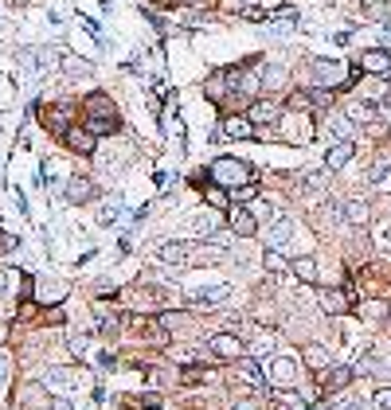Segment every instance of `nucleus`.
<instances>
[{"label": "nucleus", "mask_w": 391, "mask_h": 410, "mask_svg": "<svg viewBox=\"0 0 391 410\" xmlns=\"http://www.w3.org/2000/svg\"><path fill=\"white\" fill-rule=\"evenodd\" d=\"M211 184H223L227 192L231 188H239V184H251V180H258V172L246 164V160H235V157H220L215 164H211Z\"/></svg>", "instance_id": "1"}, {"label": "nucleus", "mask_w": 391, "mask_h": 410, "mask_svg": "<svg viewBox=\"0 0 391 410\" xmlns=\"http://www.w3.org/2000/svg\"><path fill=\"white\" fill-rule=\"evenodd\" d=\"M278 125H282V137H286L290 145H309L313 133H317V125H313L309 114H290V109L278 118Z\"/></svg>", "instance_id": "2"}, {"label": "nucleus", "mask_w": 391, "mask_h": 410, "mask_svg": "<svg viewBox=\"0 0 391 410\" xmlns=\"http://www.w3.org/2000/svg\"><path fill=\"white\" fill-rule=\"evenodd\" d=\"M227 227L235 230V239H255V235H258V219H255L251 207L231 204V207H227Z\"/></svg>", "instance_id": "3"}, {"label": "nucleus", "mask_w": 391, "mask_h": 410, "mask_svg": "<svg viewBox=\"0 0 391 410\" xmlns=\"http://www.w3.org/2000/svg\"><path fill=\"white\" fill-rule=\"evenodd\" d=\"M220 133L227 137V141H255L258 125L246 118V114H227V118L220 121Z\"/></svg>", "instance_id": "4"}, {"label": "nucleus", "mask_w": 391, "mask_h": 410, "mask_svg": "<svg viewBox=\"0 0 391 410\" xmlns=\"http://www.w3.org/2000/svg\"><path fill=\"white\" fill-rule=\"evenodd\" d=\"M290 239H293V219H286V215H278L266 227V235H262L266 250H286V246H290Z\"/></svg>", "instance_id": "5"}, {"label": "nucleus", "mask_w": 391, "mask_h": 410, "mask_svg": "<svg viewBox=\"0 0 391 410\" xmlns=\"http://www.w3.org/2000/svg\"><path fill=\"white\" fill-rule=\"evenodd\" d=\"M246 118L255 121V125H274V121L282 118V109H278V102L266 94V98H255V102L246 106Z\"/></svg>", "instance_id": "6"}, {"label": "nucleus", "mask_w": 391, "mask_h": 410, "mask_svg": "<svg viewBox=\"0 0 391 410\" xmlns=\"http://www.w3.org/2000/svg\"><path fill=\"white\" fill-rule=\"evenodd\" d=\"M74 114H78V106H71V102H63V106H55V109H47V114H43V125H47V129L55 133V137H63V133L71 129Z\"/></svg>", "instance_id": "7"}, {"label": "nucleus", "mask_w": 391, "mask_h": 410, "mask_svg": "<svg viewBox=\"0 0 391 410\" xmlns=\"http://www.w3.org/2000/svg\"><path fill=\"white\" fill-rule=\"evenodd\" d=\"M208 348L220 356V360H239L243 356V340L235 336V332H215V336L208 340Z\"/></svg>", "instance_id": "8"}, {"label": "nucleus", "mask_w": 391, "mask_h": 410, "mask_svg": "<svg viewBox=\"0 0 391 410\" xmlns=\"http://www.w3.org/2000/svg\"><path fill=\"white\" fill-rule=\"evenodd\" d=\"M235 375H243L255 391H270L266 371H262V360H243V356H239V360H235Z\"/></svg>", "instance_id": "9"}, {"label": "nucleus", "mask_w": 391, "mask_h": 410, "mask_svg": "<svg viewBox=\"0 0 391 410\" xmlns=\"http://www.w3.org/2000/svg\"><path fill=\"white\" fill-rule=\"evenodd\" d=\"M63 141H67V149H71V153H78V157H90V153H94V141H98V137L86 129V125H83V129H78V125H71V129L63 133Z\"/></svg>", "instance_id": "10"}, {"label": "nucleus", "mask_w": 391, "mask_h": 410, "mask_svg": "<svg viewBox=\"0 0 391 410\" xmlns=\"http://www.w3.org/2000/svg\"><path fill=\"white\" fill-rule=\"evenodd\" d=\"M196 254H200V246H192V242H165V246H160V262L184 266V262H192Z\"/></svg>", "instance_id": "11"}, {"label": "nucleus", "mask_w": 391, "mask_h": 410, "mask_svg": "<svg viewBox=\"0 0 391 410\" xmlns=\"http://www.w3.org/2000/svg\"><path fill=\"white\" fill-rule=\"evenodd\" d=\"M352 157H356V141H352V137H348V141H337V145L325 153V169H329V172H341Z\"/></svg>", "instance_id": "12"}, {"label": "nucleus", "mask_w": 391, "mask_h": 410, "mask_svg": "<svg viewBox=\"0 0 391 410\" xmlns=\"http://www.w3.org/2000/svg\"><path fill=\"white\" fill-rule=\"evenodd\" d=\"M83 109H86V118H110V121H118V109H114V102H110V94H90L83 102Z\"/></svg>", "instance_id": "13"}, {"label": "nucleus", "mask_w": 391, "mask_h": 410, "mask_svg": "<svg viewBox=\"0 0 391 410\" xmlns=\"http://www.w3.org/2000/svg\"><path fill=\"white\" fill-rule=\"evenodd\" d=\"M317 305L329 316H341V313H348V309H352V297H348V293H337V290H321Z\"/></svg>", "instance_id": "14"}, {"label": "nucleus", "mask_w": 391, "mask_h": 410, "mask_svg": "<svg viewBox=\"0 0 391 410\" xmlns=\"http://www.w3.org/2000/svg\"><path fill=\"white\" fill-rule=\"evenodd\" d=\"M344 114H348V121H352V125H372V121H376V102H364V98H356V102H348V106H344Z\"/></svg>", "instance_id": "15"}, {"label": "nucleus", "mask_w": 391, "mask_h": 410, "mask_svg": "<svg viewBox=\"0 0 391 410\" xmlns=\"http://www.w3.org/2000/svg\"><path fill=\"white\" fill-rule=\"evenodd\" d=\"M227 90H231L227 71H215V74L204 78V98H211V102H227Z\"/></svg>", "instance_id": "16"}, {"label": "nucleus", "mask_w": 391, "mask_h": 410, "mask_svg": "<svg viewBox=\"0 0 391 410\" xmlns=\"http://www.w3.org/2000/svg\"><path fill=\"white\" fill-rule=\"evenodd\" d=\"M63 192H67V204H86V199H94V184L86 176H71Z\"/></svg>", "instance_id": "17"}, {"label": "nucleus", "mask_w": 391, "mask_h": 410, "mask_svg": "<svg viewBox=\"0 0 391 410\" xmlns=\"http://www.w3.org/2000/svg\"><path fill=\"white\" fill-rule=\"evenodd\" d=\"M352 367H329V375H325V379H321V391H325V395H337V391H344V387L352 383Z\"/></svg>", "instance_id": "18"}, {"label": "nucleus", "mask_w": 391, "mask_h": 410, "mask_svg": "<svg viewBox=\"0 0 391 410\" xmlns=\"http://www.w3.org/2000/svg\"><path fill=\"white\" fill-rule=\"evenodd\" d=\"M360 71H368V74H388L391 71V55L388 51H364L360 55Z\"/></svg>", "instance_id": "19"}, {"label": "nucleus", "mask_w": 391, "mask_h": 410, "mask_svg": "<svg viewBox=\"0 0 391 410\" xmlns=\"http://www.w3.org/2000/svg\"><path fill=\"white\" fill-rule=\"evenodd\" d=\"M258 86H262L266 94H274L278 86H286V67H278V63H266V67L258 71Z\"/></svg>", "instance_id": "20"}, {"label": "nucleus", "mask_w": 391, "mask_h": 410, "mask_svg": "<svg viewBox=\"0 0 391 410\" xmlns=\"http://www.w3.org/2000/svg\"><path fill=\"white\" fill-rule=\"evenodd\" d=\"M302 360H306L309 371H325V367H329V352L321 348V344H306V348H302Z\"/></svg>", "instance_id": "21"}, {"label": "nucleus", "mask_w": 391, "mask_h": 410, "mask_svg": "<svg viewBox=\"0 0 391 410\" xmlns=\"http://www.w3.org/2000/svg\"><path fill=\"white\" fill-rule=\"evenodd\" d=\"M290 270H293V278H302L306 285H317V281H321L317 262H313V258H297V262H290Z\"/></svg>", "instance_id": "22"}, {"label": "nucleus", "mask_w": 391, "mask_h": 410, "mask_svg": "<svg viewBox=\"0 0 391 410\" xmlns=\"http://www.w3.org/2000/svg\"><path fill=\"white\" fill-rule=\"evenodd\" d=\"M344 219H348L352 227H364L368 219H372V207H368L364 199H348V204H344Z\"/></svg>", "instance_id": "23"}, {"label": "nucleus", "mask_w": 391, "mask_h": 410, "mask_svg": "<svg viewBox=\"0 0 391 410\" xmlns=\"http://www.w3.org/2000/svg\"><path fill=\"white\" fill-rule=\"evenodd\" d=\"M204 199H208V207H215V211H227V207H231V192H227L223 184H208V188H204Z\"/></svg>", "instance_id": "24"}, {"label": "nucleus", "mask_w": 391, "mask_h": 410, "mask_svg": "<svg viewBox=\"0 0 391 410\" xmlns=\"http://www.w3.org/2000/svg\"><path fill=\"white\" fill-rule=\"evenodd\" d=\"M286 109L290 114H313V90H293L286 98Z\"/></svg>", "instance_id": "25"}, {"label": "nucleus", "mask_w": 391, "mask_h": 410, "mask_svg": "<svg viewBox=\"0 0 391 410\" xmlns=\"http://www.w3.org/2000/svg\"><path fill=\"white\" fill-rule=\"evenodd\" d=\"M223 301H227V290H223V285H220V290H200L192 297L196 309H215V305H223Z\"/></svg>", "instance_id": "26"}, {"label": "nucleus", "mask_w": 391, "mask_h": 410, "mask_svg": "<svg viewBox=\"0 0 391 410\" xmlns=\"http://www.w3.org/2000/svg\"><path fill=\"white\" fill-rule=\"evenodd\" d=\"M74 379V371L71 367H47V371H43V383L47 387H55V391H63V387L71 383Z\"/></svg>", "instance_id": "27"}, {"label": "nucleus", "mask_w": 391, "mask_h": 410, "mask_svg": "<svg viewBox=\"0 0 391 410\" xmlns=\"http://www.w3.org/2000/svg\"><path fill=\"white\" fill-rule=\"evenodd\" d=\"M348 129H352L348 114H332V118H329V125H325V133H332L337 141H348Z\"/></svg>", "instance_id": "28"}, {"label": "nucleus", "mask_w": 391, "mask_h": 410, "mask_svg": "<svg viewBox=\"0 0 391 410\" xmlns=\"http://www.w3.org/2000/svg\"><path fill=\"white\" fill-rule=\"evenodd\" d=\"M258 192H262V188H258V180L239 184V188H231V204H251V199H255Z\"/></svg>", "instance_id": "29"}, {"label": "nucleus", "mask_w": 391, "mask_h": 410, "mask_svg": "<svg viewBox=\"0 0 391 410\" xmlns=\"http://www.w3.org/2000/svg\"><path fill=\"white\" fill-rule=\"evenodd\" d=\"M63 71H67V74H83V78H90V74H94V67H90L86 59H74V55H63Z\"/></svg>", "instance_id": "30"}, {"label": "nucleus", "mask_w": 391, "mask_h": 410, "mask_svg": "<svg viewBox=\"0 0 391 410\" xmlns=\"http://www.w3.org/2000/svg\"><path fill=\"white\" fill-rule=\"evenodd\" d=\"M270 375H274V379H278V383H293V360H274L270 363Z\"/></svg>", "instance_id": "31"}, {"label": "nucleus", "mask_w": 391, "mask_h": 410, "mask_svg": "<svg viewBox=\"0 0 391 410\" xmlns=\"http://www.w3.org/2000/svg\"><path fill=\"white\" fill-rule=\"evenodd\" d=\"M192 227L200 230L204 239H211V235L220 230V215H196V219H192Z\"/></svg>", "instance_id": "32"}, {"label": "nucleus", "mask_w": 391, "mask_h": 410, "mask_svg": "<svg viewBox=\"0 0 391 410\" xmlns=\"http://www.w3.org/2000/svg\"><path fill=\"white\" fill-rule=\"evenodd\" d=\"M86 129L94 133V137H106V133L118 129V121H110V118H86Z\"/></svg>", "instance_id": "33"}, {"label": "nucleus", "mask_w": 391, "mask_h": 410, "mask_svg": "<svg viewBox=\"0 0 391 410\" xmlns=\"http://www.w3.org/2000/svg\"><path fill=\"white\" fill-rule=\"evenodd\" d=\"M388 169H391V157H388V153H379V157H376V164H372V172H368V180H372V184H379L383 176H388Z\"/></svg>", "instance_id": "34"}, {"label": "nucleus", "mask_w": 391, "mask_h": 410, "mask_svg": "<svg viewBox=\"0 0 391 410\" xmlns=\"http://www.w3.org/2000/svg\"><path fill=\"white\" fill-rule=\"evenodd\" d=\"M262 266H266L270 274H278V270H286V258H282V250H266L262 254Z\"/></svg>", "instance_id": "35"}, {"label": "nucleus", "mask_w": 391, "mask_h": 410, "mask_svg": "<svg viewBox=\"0 0 391 410\" xmlns=\"http://www.w3.org/2000/svg\"><path fill=\"white\" fill-rule=\"evenodd\" d=\"M8 379H12V356H8V352H0V391L8 387Z\"/></svg>", "instance_id": "36"}, {"label": "nucleus", "mask_w": 391, "mask_h": 410, "mask_svg": "<svg viewBox=\"0 0 391 410\" xmlns=\"http://www.w3.org/2000/svg\"><path fill=\"white\" fill-rule=\"evenodd\" d=\"M243 20H246V24H262V20H270V12H262L258 4H246V8H243Z\"/></svg>", "instance_id": "37"}, {"label": "nucleus", "mask_w": 391, "mask_h": 410, "mask_svg": "<svg viewBox=\"0 0 391 410\" xmlns=\"http://www.w3.org/2000/svg\"><path fill=\"white\" fill-rule=\"evenodd\" d=\"M270 20H282V24H297V12H293L290 4H286V8H278V12L270 16Z\"/></svg>", "instance_id": "38"}, {"label": "nucleus", "mask_w": 391, "mask_h": 410, "mask_svg": "<svg viewBox=\"0 0 391 410\" xmlns=\"http://www.w3.org/2000/svg\"><path fill=\"white\" fill-rule=\"evenodd\" d=\"M379 250H391V223H383V227H379Z\"/></svg>", "instance_id": "39"}, {"label": "nucleus", "mask_w": 391, "mask_h": 410, "mask_svg": "<svg viewBox=\"0 0 391 410\" xmlns=\"http://www.w3.org/2000/svg\"><path fill=\"white\" fill-rule=\"evenodd\" d=\"M376 410H391V387H383L376 395Z\"/></svg>", "instance_id": "40"}, {"label": "nucleus", "mask_w": 391, "mask_h": 410, "mask_svg": "<svg viewBox=\"0 0 391 410\" xmlns=\"http://www.w3.org/2000/svg\"><path fill=\"white\" fill-rule=\"evenodd\" d=\"M67 344H71V352H74V356H83V352H86V336H71Z\"/></svg>", "instance_id": "41"}, {"label": "nucleus", "mask_w": 391, "mask_h": 410, "mask_svg": "<svg viewBox=\"0 0 391 410\" xmlns=\"http://www.w3.org/2000/svg\"><path fill=\"white\" fill-rule=\"evenodd\" d=\"M274 410H306V407H302V402H290V398H278V402H274Z\"/></svg>", "instance_id": "42"}, {"label": "nucleus", "mask_w": 391, "mask_h": 410, "mask_svg": "<svg viewBox=\"0 0 391 410\" xmlns=\"http://www.w3.org/2000/svg\"><path fill=\"white\" fill-rule=\"evenodd\" d=\"M98 219H102V223H114V219H118V207H102V211H98Z\"/></svg>", "instance_id": "43"}, {"label": "nucleus", "mask_w": 391, "mask_h": 410, "mask_svg": "<svg viewBox=\"0 0 391 410\" xmlns=\"http://www.w3.org/2000/svg\"><path fill=\"white\" fill-rule=\"evenodd\" d=\"M231 410H258V402H255V398H239Z\"/></svg>", "instance_id": "44"}, {"label": "nucleus", "mask_w": 391, "mask_h": 410, "mask_svg": "<svg viewBox=\"0 0 391 410\" xmlns=\"http://www.w3.org/2000/svg\"><path fill=\"white\" fill-rule=\"evenodd\" d=\"M32 290H36V285H32V278L24 274V281H20V297H32Z\"/></svg>", "instance_id": "45"}, {"label": "nucleus", "mask_w": 391, "mask_h": 410, "mask_svg": "<svg viewBox=\"0 0 391 410\" xmlns=\"http://www.w3.org/2000/svg\"><path fill=\"white\" fill-rule=\"evenodd\" d=\"M379 39H383V47H391V24H379Z\"/></svg>", "instance_id": "46"}, {"label": "nucleus", "mask_w": 391, "mask_h": 410, "mask_svg": "<svg viewBox=\"0 0 391 410\" xmlns=\"http://www.w3.org/2000/svg\"><path fill=\"white\" fill-rule=\"evenodd\" d=\"M12 246H16V239H8V235L0 230V250H12Z\"/></svg>", "instance_id": "47"}, {"label": "nucleus", "mask_w": 391, "mask_h": 410, "mask_svg": "<svg viewBox=\"0 0 391 410\" xmlns=\"http://www.w3.org/2000/svg\"><path fill=\"white\" fill-rule=\"evenodd\" d=\"M51 410H74V407L67 402V398H55V402H51Z\"/></svg>", "instance_id": "48"}, {"label": "nucleus", "mask_w": 391, "mask_h": 410, "mask_svg": "<svg viewBox=\"0 0 391 410\" xmlns=\"http://www.w3.org/2000/svg\"><path fill=\"white\" fill-rule=\"evenodd\" d=\"M379 109H383V118H388V121H391V94H388V98H383V106H379Z\"/></svg>", "instance_id": "49"}, {"label": "nucleus", "mask_w": 391, "mask_h": 410, "mask_svg": "<svg viewBox=\"0 0 391 410\" xmlns=\"http://www.w3.org/2000/svg\"><path fill=\"white\" fill-rule=\"evenodd\" d=\"M180 4H192V8H200V4H204V8H208L211 0H180Z\"/></svg>", "instance_id": "50"}, {"label": "nucleus", "mask_w": 391, "mask_h": 410, "mask_svg": "<svg viewBox=\"0 0 391 410\" xmlns=\"http://www.w3.org/2000/svg\"><path fill=\"white\" fill-rule=\"evenodd\" d=\"M4 285H8V274H4V270H0V293H4Z\"/></svg>", "instance_id": "51"}, {"label": "nucleus", "mask_w": 391, "mask_h": 410, "mask_svg": "<svg viewBox=\"0 0 391 410\" xmlns=\"http://www.w3.org/2000/svg\"><path fill=\"white\" fill-rule=\"evenodd\" d=\"M360 4H368V8H376V4H383V0H360Z\"/></svg>", "instance_id": "52"}, {"label": "nucleus", "mask_w": 391, "mask_h": 410, "mask_svg": "<svg viewBox=\"0 0 391 410\" xmlns=\"http://www.w3.org/2000/svg\"><path fill=\"white\" fill-rule=\"evenodd\" d=\"M231 8H246V0H231Z\"/></svg>", "instance_id": "53"}, {"label": "nucleus", "mask_w": 391, "mask_h": 410, "mask_svg": "<svg viewBox=\"0 0 391 410\" xmlns=\"http://www.w3.org/2000/svg\"><path fill=\"white\" fill-rule=\"evenodd\" d=\"M12 4H28V0H12Z\"/></svg>", "instance_id": "54"}]
</instances>
